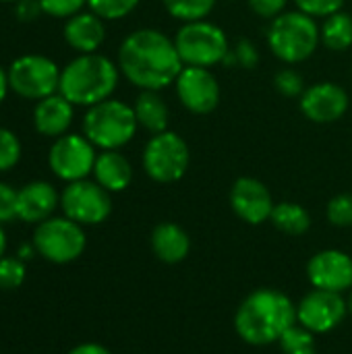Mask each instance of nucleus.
Wrapping results in <instances>:
<instances>
[{
	"mask_svg": "<svg viewBox=\"0 0 352 354\" xmlns=\"http://www.w3.org/2000/svg\"><path fill=\"white\" fill-rule=\"evenodd\" d=\"M25 280V268L21 259L15 257H2L0 259V288L2 290H15Z\"/></svg>",
	"mask_w": 352,
	"mask_h": 354,
	"instance_id": "nucleus-32",
	"label": "nucleus"
},
{
	"mask_svg": "<svg viewBox=\"0 0 352 354\" xmlns=\"http://www.w3.org/2000/svg\"><path fill=\"white\" fill-rule=\"evenodd\" d=\"M216 2L218 0H162L164 8L183 23L205 19L214 10Z\"/></svg>",
	"mask_w": 352,
	"mask_h": 354,
	"instance_id": "nucleus-25",
	"label": "nucleus"
},
{
	"mask_svg": "<svg viewBox=\"0 0 352 354\" xmlns=\"http://www.w3.org/2000/svg\"><path fill=\"white\" fill-rule=\"evenodd\" d=\"M60 66L44 54H23L8 66L10 91L23 100H44L58 93Z\"/></svg>",
	"mask_w": 352,
	"mask_h": 354,
	"instance_id": "nucleus-8",
	"label": "nucleus"
},
{
	"mask_svg": "<svg viewBox=\"0 0 352 354\" xmlns=\"http://www.w3.org/2000/svg\"><path fill=\"white\" fill-rule=\"evenodd\" d=\"M274 205L272 193L261 180L253 176H241L234 180L230 189V207L243 222L251 226L268 222Z\"/></svg>",
	"mask_w": 352,
	"mask_h": 354,
	"instance_id": "nucleus-16",
	"label": "nucleus"
},
{
	"mask_svg": "<svg viewBox=\"0 0 352 354\" xmlns=\"http://www.w3.org/2000/svg\"><path fill=\"white\" fill-rule=\"evenodd\" d=\"M8 91H10V83H8V68H4V66L0 64V104L6 100Z\"/></svg>",
	"mask_w": 352,
	"mask_h": 354,
	"instance_id": "nucleus-39",
	"label": "nucleus"
},
{
	"mask_svg": "<svg viewBox=\"0 0 352 354\" xmlns=\"http://www.w3.org/2000/svg\"><path fill=\"white\" fill-rule=\"evenodd\" d=\"M319 44L322 33L317 21L301 10H284L268 29V46L272 54L286 64L305 62L315 54Z\"/></svg>",
	"mask_w": 352,
	"mask_h": 354,
	"instance_id": "nucleus-4",
	"label": "nucleus"
},
{
	"mask_svg": "<svg viewBox=\"0 0 352 354\" xmlns=\"http://www.w3.org/2000/svg\"><path fill=\"white\" fill-rule=\"evenodd\" d=\"M91 174L93 180L108 193H120L133 183V166L118 149H106L98 153Z\"/></svg>",
	"mask_w": 352,
	"mask_h": 354,
	"instance_id": "nucleus-21",
	"label": "nucleus"
},
{
	"mask_svg": "<svg viewBox=\"0 0 352 354\" xmlns=\"http://www.w3.org/2000/svg\"><path fill=\"white\" fill-rule=\"evenodd\" d=\"M21 160V141L19 137L6 129L0 127V172L12 170Z\"/></svg>",
	"mask_w": 352,
	"mask_h": 354,
	"instance_id": "nucleus-30",
	"label": "nucleus"
},
{
	"mask_svg": "<svg viewBox=\"0 0 352 354\" xmlns=\"http://www.w3.org/2000/svg\"><path fill=\"white\" fill-rule=\"evenodd\" d=\"M319 33H322V44L328 50L334 52L349 50L352 46V17L344 10L326 17L319 27Z\"/></svg>",
	"mask_w": 352,
	"mask_h": 354,
	"instance_id": "nucleus-24",
	"label": "nucleus"
},
{
	"mask_svg": "<svg viewBox=\"0 0 352 354\" xmlns=\"http://www.w3.org/2000/svg\"><path fill=\"white\" fill-rule=\"evenodd\" d=\"M274 87L280 95L284 97H301L305 87V79L299 71L295 68H282L274 77Z\"/></svg>",
	"mask_w": 352,
	"mask_h": 354,
	"instance_id": "nucleus-31",
	"label": "nucleus"
},
{
	"mask_svg": "<svg viewBox=\"0 0 352 354\" xmlns=\"http://www.w3.org/2000/svg\"><path fill=\"white\" fill-rule=\"evenodd\" d=\"M224 66H241V68H255L259 64V50L251 39L241 37L234 46H230L228 54L222 60Z\"/></svg>",
	"mask_w": 352,
	"mask_h": 354,
	"instance_id": "nucleus-27",
	"label": "nucleus"
},
{
	"mask_svg": "<svg viewBox=\"0 0 352 354\" xmlns=\"http://www.w3.org/2000/svg\"><path fill=\"white\" fill-rule=\"evenodd\" d=\"M44 15L52 19H68L83 10L87 0H39Z\"/></svg>",
	"mask_w": 352,
	"mask_h": 354,
	"instance_id": "nucleus-34",
	"label": "nucleus"
},
{
	"mask_svg": "<svg viewBox=\"0 0 352 354\" xmlns=\"http://www.w3.org/2000/svg\"><path fill=\"white\" fill-rule=\"evenodd\" d=\"M58 205L60 195L46 180H33L17 193V218L27 224H39L52 218Z\"/></svg>",
	"mask_w": 352,
	"mask_h": 354,
	"instance_id": "nucleus-17",
	"label": "nucleus"
},
{
	"mask_svg": "<svg viewBox=\"0 0 352 354\" xmlns=\"http://www.w3.org/2000/svg\"><path fill=\"white\" fill-rule=\"evenodd\" d=\"M0 2H17V0H0Z\"/></svg>",
	"mask_w": 352,
	"mask_h": 354,
	"instance_id": "nucleus-42",
	"label": "nucleus"
},
{
	"mask_svg": "<svg viewBox=\"0 0 352 354\" xmlns=\"http://www.w3.org/2000/svg\"><path fill=\"white\" fill-rule=\"evenodd\" d=\"M346 307H349V313H351V317H352V292H351V297H349V301H346Z\"/></svg>",
	"mask_w": 352,
	"mask_h": 354,
	"instance_id": "nucleus-41",
	"label": "nucleus"
},
{
	"mask_svg": "<svg viewBox=\"0 0 352 354\" xmlns=\"http://www.w3.org/2000/svg\"><path fill=\"white\" fill-rule=\"evenodd\" d=\"M326 218L332 226L351 228L352 226V193H340L328 201Z\"/></svg>",
	"mask_w": 352,
	"mask_h": 354,
	"instance_id": "nucleus-29",
	"label": "nucleus"
},
{
	"mask_svg": "<svg viewBox=\"0 0 352 354\" xmlns=\"http://www.w3.org/2000/svg\"><path fill=\"white\" fill-rule=\"evenodd\" d=\"M64 41L77 54H93L102 48L106 39V25L104 19L91 10H81L66 19L64 23Z\"/></svg>",
	"mask_w": 352,
	"mask_h": 354,
	"instance_id": "nucleus-19",
	"label": "nucleus"
},
{
	"mask_svg": "<svg viewBox=\"0 0 352 354\" xmlns=\"http://www.w3.org/2000/svg\"><path fill=\"white\" fill-rule=\"evenodd\" d=\"M87 245L81 224L64 218H48L33 232V249L52 263H71L83 255Z\"/></svg>",
	"mask_w": 352,
	"mask_h": 354,
	"instance_id": "nucleus-9",
	"label": "nucleus"
},
{
	"mask_svg": "<svg viewBox=\"0 0 352 354\" xmlns=\"http://www.w3.org/2000/svg\"><path fill=\"white\" fill-rule=\"evenodd\" d=\"M297 324V305L280 290L259 288L251 292L237 309L234 330L251 346H268Z\"/></svg>",
	"mask_w": 352,
	"mask_h": 354,
	"instance_id": "nucleus-2",
	"label": "nucleus"
},
{
	"mask_svg": "<svg viewBox=\"0 0 352 354\" xmlns=\"http://www.w3.org/2000/svg\"><path fill=\"white\" fill-rule=\"evenodd\" d=\"M75 118V106L62 95L52 93L39 100L33 108V129L41 137L58 139L68 133Z\"/></svg>",
	"mask_w": 352,
	"mask_h": 354,
	"instance_id": "nucleus-18",
	"label": "nucleus"
},
{
	"mask_svg": "<svg viewBox=\"0 0 352 354\" xmlns=\"http://www.w3.org/2000/svg\"><path fill=\"white\" fill-rule=\"evenodd\" d=\"M349 104L351 100L346 89L332 81H319L307 87L299 100L305 118L317 124H330L340 120L346 114Z\"/></svg>",
	"mask_w": 352,
	"mask_h": 354,
	"instance_id": "nucleus-14",
	"label": "nucleus"
},
{
	"mask_svg": "<svg viewBox=\"0 0 352 354\" xmlns=\"http://www.w3.org/2000/svg\"><path fill=\"white\" fill-rule=\"evenodd\" d=\"M295 4H297V10H301L313 19H317V17L326 19V17L342 10L344 0H295Z\"/></svg>",
	"mask_w": 352,
	"mask_h": 354,
	"instance_id": "nucleus-33",
	"label": "nucleus"
},
{
	"mask_svg": "<svg viewBox=\"0 0 352 354\" xmlns=\"http://www.w3.org/2000/svg\"><path fill=\"white\" fill-rule=\"evenodd\" d=\"M120 68L104 54H79L60 71L58 93L73 106L91 108L110 100L118 87Z\"/></svg>",
	"mask_w": 352,
	"mask_h": 354,
	"instance_id": "nucleus-3",
	"label": "nucleus"
},
{
	"mask_svg": "<svg viewBox=\"0 0 352 354\" xmlns=\"http://www.w3.org/2000/svg\"><path fill=\"white\" fill-rule=\"evenodd\" d=\"M4 251H6V234H4V230L0 226V259L4 257Z\"/></svg>",
	"mask_w": 352,
	"mask_h": 354,
	"instance_id": "nucleus-40",
	"label": "nucleus"
},
{
	"mask_svg": "<svg viewBox=\"0 0 352 354\" xmlns=\"http://www.w3.org/2000/svg\"><path fill=\"white\" fill-rule=\"evenodd\" d=\"M174 46L185 66H203L212 68L222 64L224 56L230 50L228 35L216 23L207 19L183 23L174 35Z\"/></svg>",
	"mask_w": 352,
	"mask_h": 354,
	"instance_id": "nucleus-6",
	"label": "nucleus"
},
{
	"mask_svg": "<svg viewBox=\"0 0 352 354\" xmlns=\"http://www.w3.org/2000/svg\"><path fill=\"white\" fill-rule=\"evenodd\" d=\"M178 102L193 114H212L220 104V85L216 75L203 66H185L174 81Z\"/></svg>",
	"mask_w": 352,
	"mask_h": 354,
	"instance_id": "nucleus-13",
	"label": "nucleus"
},
{
	"mask_svg": "<svg viewBox=\"0 0 352 354\" xmlns=\"http://www.w3.org/2000/svg\"><path fill=\"white\" fill-rule=\"evenodd\" d=\"M60 207L68 220L81 226H95L106 222L112 214V199L102 185L83 178L64 187L60 193Z\"/></svg>",
	"mask_w": 352,
	"mask_h": 354,
	"instance_id": "nucleus-10",
	"label": "nucleus"
},
{
	"mask_svg": "<svg viewBox=\"0 0 352 354\" xmlns=\"http://www.w3.org/2000/svg\"><path fill=\"white\" fill-rule=\"evenodd\" d=\"M141 0H87L91 12L102 17L104 21H118L129 17Z\"/></svg>",
	"mask_w": 352,
	"mask_h": 354,
	"instance_id": "nucleus-28",
	"label": "nucleus"
},
{
	"mask_svg": "<svg viewBox=\"0 0 352 354\" xmlns=\"http://www.w3.org/2000/svg\"><path fill=\"white\" fill-rule=\"evenodd\" d=\"M228 2H232V0H228Z\"/></svg>",
	"mask_w": 352,
	"mask_h": 354,
	"instance_id": "nucleus-43",
	"label": "nucleus"
},
{
	"mask_svg": "<svg viewBox=\"0 0 352 354\" xmlns=\"http://www.w3.org/2000/svg\"><path fill=\"white\" fill-rule=\"evenodd\" d=\"M68 354H112L108 348H104L102 344H93V342H87V344H79L75 346Z\"/></svg>",
	"mask_w": 352,
	"mask_h": 354,
	"instance_id": "nucleus-38",
	"label": "nucleus"
},
{
	"mask_svg": "<svg viewBox=\"0 0 352 354\" xmlns=\"http://www.w3.org/2000/svg\"><path fill=\"white\" fill-rule=\"evenodd\" d=\"M141 164L145 174L154 183L172 185L187 174L191 164V151L187 141L178 133L164 131L149 137L143 147Z\"/></svg>",
	"mask_w": 352,
	"mask_h": 354,
	"instance_id": "nucleus-7",
	"label": "nucleus"
},
{
	"mask_svg": "<svg viewBox=\"0 0 352 354\" xmlns=\"http://www.w3.org/2000/svg\"><path fill=\"white\" fill-rule=\"evenodd\" d=\"M270 222L274 224L276 230L288 234V236H301L311 228V216L309 212L293 201H282L276 203L270 216Z\"/></svg>",
	"mask_w": 352,
	"mask_h": 354,
	"instance_id": "nucleus-23",
	"label": "nucleus"
},
{
	"mask_svg": "<svg viewBox=\"0 0 352 354\" xmlns=\"http://www.w3.org/2000/svg\"><path fill=\"white\" fill-rule=\"evenodd\" d=\"M15 15L21 23H31L39 15H44L39 0H17L15 2Z\"/></svg>",
	"mask_w": 352,
	"mask_h": 354,
	"instance_id": "nucleus-37",
	"label": "nucleus"
},
{
	"mask_svg": "<svg viewBox=\"0 0 352 354\" xmlns=\"http://www.w3.org/2000/svg\"><path fill=\"white\" fill-rule=\"evenodd\" d=\"M133 110L137 116V124L147 133L158 135L168 131L170 110L160 91H141L133 104Z\"/></svg>",
	"mask_w": 352,
	"mask_h": 354,
	"instance_id": "nucleus-22",
	"label": "nucleus"
},
{
	"mask_svg": "<svg viewBox=\"0 0 352 354\" xmlns=\"http://www.w3.org/2000/svg\"><path fill=\"white\" fill-rule=\"evenodd\" d=\"M280 348L284 354H315L317 353V342H315V334L309 332L307 328H303L301 324L290 326L282 338L278 340Z\"/></svg>",
	"mask_w": 352,
	"mask_h": 354,
	"instance_id": "nucleus-26",
	"label": "nucleus"
},
{
	"mask_svg": "<svg viewBox=\"0 0 352 354\" xmlns=\"http://www.w3.org/2000/svg\"><path fill=\"white\" fill-rule=\"evenodd\" d=\"M120 75L141 91H162L174 85L185 68L174 39L154 27L129 33L118 48Z\"/></svg>",
	"mask_w": 352,
	"mask_h": 354,
	"instance_id": "nucleus-1",
	"label": "nucleus"
},
{
	"mask_svg": "<svg viewBox=\"0 0 352 354\" xmlns=\"http://www.w3.org/2000/svg\"><path fill=\"white\" fill-rule=\"evenodd\" d=\"M17 193L19 191L0 180V224L17 218Z\"/></svg>",
	"mask_w": 352,
	"mask_h": 354,
	"instance_id": "nucleus-35",
	"label": "nucleus"
},
{
	"mask_svg": "<svg viewBox=\"0 0 352 354\" xmlns=\"http://www.w3.org/2000/svg\"><path fill=\"white\" fill-rule=\"evenodd\" d=\"M95 158V145L85 135L66 133L54 139L48 151V166L56 178L64 183H75L87 178L93 172Z\"/></svg>",
	"mask_w": 352,
	"mask_h": 354,
	"instance_id": "nucleus-11",
	"label": "nucleus"
},
{
	"mask_svg": "<svg viewBox=\"0 0 352 354\" xmlns=\"http://www.w3.org/2000/svg\"><path fill=\"white\" fill-rule=\"evenodd\" d=\"M247 2H249V8H251L257 17L274 21L278 15L284 12L288 0H247Z\"/></svg>",
	"mask_w": 352,
	"mask_h": 354,
	"instance_id": "nucleus-36",
	"label": "nucleus"
},
{
	"mask_svg": "<svg viewBox=\"0 0 352 354\" xmlns=\"http://www.w3.org/2000/svg\"><path fill=\"white\" fill-rule=\"evenodd\" d=\"M137 129L133 106L114 97L87 108L83 116V135L102 151L124 147L133 141Z\"/></svg>",
	"mask_w": 352,
	"mask_h": 354,
	"instance_id": "nucleus-5",
	"label": "nucleus"
},
{
	"mask_svg": "<svg viewBox=\"0 0 352 354\" xmlns=\"http://www.w3.org/2000/svg\"><path fill=\"white\" fill-rule=\"evenodd\" d=\"M346 315L349 307L340 292L313 288L297 305V324L313 334H328L336 330Z\"/></svg>",
	"mask_w": 352,
	"mask_h": 354,
	"instance_id": "nucleus-12",
	"label": "nucleus"
},
{
	"mask_svg": "<svg viewBox=\"0 0 352 354\" xmlns=\"http://www.w3.org/2000/svg\"><path fill=\"white\" fill-rule=\"evenodd\" d=\"M307 278L317 290L342 295L352 288V257L338 249L319 251L307 263Z\"/></svg>",
	"mask_w": 352,
	"mask_h": 354,
	"instance_id": "nucleus-15",
	"label": "nucleus"
},
{
	"mask_svg": "<svg viewBox=\"0 0 352 354\" xmlns=\"http://www.w3.org/2000/svg\"><path fill=\"white\" fill-rule=\"evenodd\" d=\"M151 251L154 255L168 266H176L187 259L191 251V239L187 230L174 222H162L151 230Z\"/></svg>",
	"mask_w": 352,
	"mask_h": 354,
	"instance_id": "nucleus-20",
	"label": "nucleus"
}]
</instances>
